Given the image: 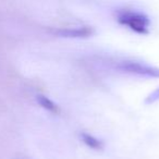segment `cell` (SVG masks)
<instances>
[{
	"label": "cell",
	"mask_w": 159,
	"mask_h": 159,
	"mask_svg": "<svg viewBox=\"0 0 159 159\" xmlns=\"http://www.w3.org/2000/svg\"><path fill=\"white\" fill-rule=\"evenodd\" d=\"M118 21L129 29L139 34H147L149 32V19L146 16L135 11L123 10L118 13Z\"/></svg>",
	"instance_id": "cell-1"
},
{
	"label": "cell",
	"mask_w": 159,
	"mask_h": 159,
	"mask_svg": "<svg viewBox=\"0 0 159 159\" xmlns=\"http://www.w3.org/2000/svg\"><path fill=\"white\" fill-rule=\"evenodd\" d=\"M83 141H84L85 143H86L87 145H89V147H92V148L102 147V144H100V142L98 141L97 139H94L93 136H91V135H89V134H83Z\"/></svg>",
	"instance_id": "cell-2"
},
{
	"label": "cell",
	"mask_w": 159,
	"mask_h": 159,
	"mask_svg": "<svg viewBox=\"0 0 159 159\" xmlns=\"http://www.w3.org/2000/svg\"><path fill=\"white\" fill-rule=\"evenodd\" d=\"M38 100H39L40 105H42V106H44L46 109H48V110H50V111H58L57 106H56V105L53 104V102H51L50 99H48V98L44 97V96H39Z\"/></svg>",
	"instance_id": "cell-3"
}]
</instances>
